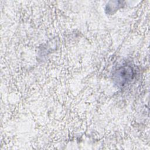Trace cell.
I'll list each match as a JSON object with an SVG mask.
<instances>
[{
	"label": "cell",
	"instance_id": "cell-1",
	"mask_svg": "<svg viewBox=\"0 0 150 150\" xmlns=\"http://www.w3.org/2000/svg\"><path fill=\"white\" fill-rule=\"evenodd\" d=\"M133 73L132 69L129 66H124L116 71L115 74V79L117 84L119 85H124L128 81H129L132 77Z\"/></svg>",
	"mask_w": 150,
	"mask_h": 150
}]
</instances>
